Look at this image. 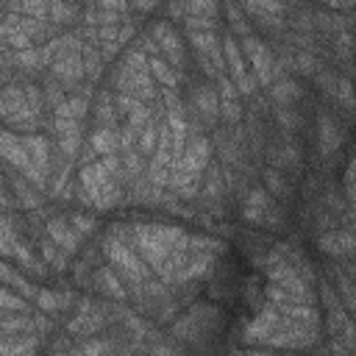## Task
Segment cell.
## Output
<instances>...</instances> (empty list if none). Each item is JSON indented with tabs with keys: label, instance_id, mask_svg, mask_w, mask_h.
<instances>
[{
	"label": "cell",
	"instance_id": "obj_1",
	"mask_svg": "<svg viewBox=\"0 0 356 356\" xmlns=\"http://www.w3.org/2000/svg\"><path fill=\"white\" fill-rule=\"evenodd\" d=\"M317 337H320L317 325H306L292 317H284L270 303L256 314V320L245 331V342L259 348H312Z\"/></svg>",
	"mask_w": 356,
	"mask_h": 356
},
{
	"label": "cell",
	"instance_id": "obj_2",
	"mask_svg": "<svg viewBox=\"0 0 356 356\" xmlns=\"http://www.w3.org/2000/svg\"><path fill=\"white\" fill-rule=\"evenodd\" d=\"M209 161H211V142H209V136L200 134L197 128H189V136H186V145H184L181 156L170 167L167 189H172L184 200L197 197Z\"/></svg>",
	"mask_w": 356,
	"mask_h": 356
},
{
	"label": "cell",
	"instance_id": "obj_3",
	"mask_svg": "<svg viewBox=\"0 0 356 356\" xmlns=\"http://www.w3.org/2000/svg\"><path fill=\"white\" fill-rule=\"evenodd\" d=\"M78 184H81V192L86 195V203H92L97 211H108L111 206H117L125 192V186L106 170L100 159H89L81 164Z\"/></svg>",
	"mask_w": 356,
	"mask_h": 356
},
{
	"label": "cell",
	"instance_id": "obj_4",
	"mask_svg": "<svg viewBox=\"0 0 356 356\" xmlns=\"http://www.w3.org/2000/svg\"><path fill=\"white\" fill-rule=\"evenodd\" d=\"M103 253H106V259L111 261V267L117 270V275L125 281L128 292L136 289V286H142L147 278H153V270L139 259V253L134 250V245L128 242V236H125L122 231L106 234V239H103Z\"/></svg>",
	"mask_w": 356,
	"mask_h": 356
},
{
	"label": "cell",
	"instance_id": "obj_5",
	"mask_svg": "<svg viewBox=\"0 0 356 356\" xmlns=\"http://www.w3.org/2000/svg\"><path fill=\"white\" fill-rule=\"evenodd\" d=\"M81 44H83V36L81 33H58V36L50 39L53 58H50L47 67H50V75L61 86H78L83 81V75H86Z\"/></svg>",
	"mask_w": 356,
	"mask_h": 356
},
{
	"label": "cell",
	"instance_id": "obj_6",
	"mask_svg": "<svg viewBox=\"0 0 356 356\" xmlns=\"http://www.w3.org/2000/svg\"><path fill=\"white\" fill-rule=\"evenodd\" d=\"M0 120H3L11 131L33 134V131L42 125V108L28 100L22 83H8V86H3V92H0Z\"/></svg>",
	"mask_w": 356,
	"mask_h": 356
},
{
	"label": "cell",
	"instance_id": "obj_7",
	"mask_svg": "<svg viewBox=\"0 0 356 356\" xmlns=\"http://www.w3.org/2000/svg\"><path fill=\"white\" fill-rule=\"evenodd\" d=\"M239 47H242V53H245V58H248V67H250L256 83L270 86V81L281 75V64L275 61V56L270 53V47H267L259 36H253V33L242 36Z\"/></svg>",
	"mask_w": 356,
	"mask_h": 356
},
{
	"label": "cell",
	"instance_id": "obj_8",
	"mask_svg": "<svg viewBox=\"0 0 356 356\" xmlns=\"http://www.w3.org/2000/svg\"><path fill=\"white\" fill-rule=\"evenodd\" d=\"M222 58H225V70L231 72L228 78L234 81L236 92L245 95V97H253L259 83H256V78H253V72L248 67V58H245V53H242V47H239V42H236L234 33H225L222 36Z\"/></svg>",
	"mask_w": 356,
	"mask_h": 356
},
{
	"label": "cell",
	"instance_id": "obj_9",
	"mask_svg": "<svg viewBox=\"0 0 356 356\" xmlns=\"http://www.w3.org/2000/svg\"><path fill=\"white\" fill-rule=\"evenodd\" d=\"M0 161H6L8 167H14L17 172H22L39 192L47 186V181L33 170V164H31V159H28V153H25V147H22V139H19V134H14L11 128H3L0 125Z\"/></svg>",
	"mask_w": 356,
	"mask_h": 356
},
{
	"label": "cell",
	"instance_id": "obj_10",
	"mask_svg": "<svg viewBox=\"0 0 356 356\" xmlns=\"http://www.w3.org/2000/svg\"><path fill=\"white\" fill-rule=\"evenodd\" d=\"M242 217H245L248 222H253V225H264V228H281V225H284V217H281L278 206L273 203L270 192H264L261 186H253V189L248 192Z\"/></svg>",
	"mask_w": 356,
	"mask_h": 356
},
{
	"label": "cell",
	"instance_id": "obj_11",
	"mask_svg": "<svg viewBox=\"0 0 356 356\" xmlns=\"http://www.w3.org/2000/svg\"><path fill=\"white\" fill-rule=\"evenodd\" d=\"M117 92L134 95L145 103H159V86L150 75V70H131L125 64H120L117 70Z\"/></svg>",
	"mask_w": 356,
	"mask_h": 356
},
{
	"label": "cell",
	"instance_id": "obj_12",
	"mask_svg": "<svg viewBox=\"0 0 356 356\" xmlns=\"http://www.w3.org/2000/svg\"><path fill=\"white\" fill-rule=\"evenodd\" d=\"M106 325H108V314L103 312V306H95L92 300H81V309L67 323V331L72 337H92L100 334Z\"/></svg>",
	"mask_w": 356,
	"mask_h": 356
},
{
	"label": "cell",
	"instance_id": "obj_13",
	"mask_svg": "<svg viewBox=\"0 0 356 356\" xmlns=\"http://www.w3.org/2000/svg\"><path fill=\"white\" fill-rule=\"evenodd\" d=\"M150 36L159 44V56H164V61H170L175 70H181L186 56H184V42H181L178 31L170 22H156L150 28Z\"/></svg>",
	"mask_w": 356,
	"mask_h": 356
},
{
	"label": "cell",
	"instance_id": "obj_14",
	"mask_svg": "<svg viewBox=\"0 0 356 356\" xmlns=\"http://www.w3.org/2000/svg\"><path fill=\"white\" fill-rule=\"evenodd\" d=\"M53 131H56V139H58V147H61V159L72 161L78 156V147H81V120L53 117Z\"/></svg>",
	"mask_w": 356,
	"mask_h": 356
},
{
	"label": "cell",
	"instance_id": "obj_15",
	"mask_svg": "<svg viewBox=\"0 0 356 356\" xmlns=\"http://www.w3.org/2000/svg\"><path fill=\"white\" fill-rule=\"evenodd\" d=\"M22 147L33 164V170L47 181L50 178V170H53V156H50V142L42 136V134H22Z\"/></svg>",
	"mask_w": 356,
	"mask_h": 356
},
{
	"label": "cell",
	"instance_id": "obj_16",
	"mask_svg": "<svg viewBox=\"0 0 356 356\" xmlns=\"http://www.w3.org/2000/svg\"><path fill=\"white\" fill-rule=\"evenodd\" d=\"M245 11H250L256 19H261V25L270 28H281L286 22V11L289 6L284 0H239Z\"/></svg>",
	"mask_w": 356,
	"mask_h": 356
},
{
	"label": "cell",
	"instance_id": "obj_17",
	"mask_svg": "<svg viewBox=\"0 0 356 356\" xmlns=\"http://www.w3.org/2000/svg\"><path fill=\"white\" fill-rule=\"evenodd\" d=\"M47 236H50L67 256L78 253V250H81V239H83L64 217H50V220H47Z\"/></svg>",
	"mask_w": 356,
	"mask_h": 356
},
{
	"label": "cell",
	"instance_id": "obj_18",
	"mask_svg": "<svg viewBox=\"0 0 356 356\" xmlns=\"http://www.w3.org/2000/svg\"><path fill=\"white\" fill-rule=\"evenodd\" d=\"M92 281H95V289H100L108 300H117V303H125L128 300V286H125V281L117 275V270L111 264L97 267Z\"/></svg>",
	"mask_w": 356,
	"mask_h": 356
},
{
	"label": "cell",
	"instance_id": "obj_19",
	"mask_svg": "<svg viewBox=\"0 0 356 356\" xmlns=\"http://www.w3.org/2000/svg\"><path fill=\"white\" fill-rule=\"evenodd\" d=\"M0 42L8 44L11 50H25L33 47V42L28 39V33L19 25V14L17 11H6V17L0 19Z\"/></svg>",
	"mask_w": 356,
	"mask_h": 356
},
{
	"label": "cell",
	"instance_id": "obj_20",
	"mask_svg": "<svg viewBox=\"0 0 356 356\" xmlns=\"http://www.w3.org/2000/svg\"><path fill=\"white\" fill-rule=\"evenodd\" d=\"M195 114L197 120H203L206 125H214L217 117H220V97H217V89L214 86H197L195 95Z\"/></svg>",
	"mask_w": 356,
	"mask_h": 356
},
{
	"label": "cell",
	"instance_id": "obj_21",
	"mask_svg": "<svg viewBox=\"0 0 356 356\" xmlns=\"http://www.w3.org/2000/svg\"><path fill=\"white\" fill-rule=\"evenodd\" d=\"M89 150L97 156H108L120 150V125H95Z\"/></svg>",
	"mask_w": 356,
	"mask_h": 356
},
{
	"label": "cell",
	"instance_id": "obj_22",
	"mask_svg": "<svg viewBox=\"0 0 356 356\" xmlns=\"http://www.w3.org/2000/svg\"><path fill=\"white\" fill-rule=\"evenodd\" d=\"M320 250L323 253H331V256H350L353 253V234L350 231H328V234H320Z\"/></svg>",
	"mask_w": 356,
	"mask_h": 356
},
{
	"label": "cell",
	"instance_id": "obj_23",
	"mask_svg": "<svg viewBox=\"0 0 356 356\" xmlns=\"http://www.w3.org/2000/svg\"><path fill=\"white\" fill-rule=\"evenodd\" d=\"M206 317H214V312H211V309H206V306H195L186 317H181V320L172 325V334H175V337L203 334V331H206V325H203V320H206Z\"/></svg>",
	"mask_w": 356,
	"mask_h": 356
},
{
	"label": "cell",
	"instance_id": "obj_24",
	"mask_svg": "<svg viewBox=\"0 0 356 356\" xmlns=\"http://www.w3.org/2000/svg\"><path fill=\"white\" fill-rule=\"evenodd\" d=\"M147 70H150L153 81L161 83V86L175 89V86L181 83V70H175V67H172L170 61H164L161 56H147Z\"/></svg>",
	"mask_w": 356,
	"mask_h": 356
},
{
	"label": "cell",
	"instance_id": "obj_25",
	"mask_svg": "<svg viewBox=\"0 0 356 356\" xmlns=\"http://www.w3.org/2000/svg\"><path fill=\"white\" fill-rule=\"evenodd\" d=\"M300 95H303V92H300L298 81H292L289 75H278V78L270 81V97H273L278 106H292Z\"/></svg>",
	"mask_w": 356,
	"mask_h": 356
},
{
	"label": "cell",
	"instance_id": "obj_26",
	"mask_svg": "<svg viewBox=\"0 0 356 356\" xmlns=\"http://www.w3.org/2000/svg\"><path fill=\"white\" fill-rule=\"evenodd\" d=\"M33 303L44 312V314H56L61 309H67L70 303H75V292H53V289H39Z\"/></svg>",
	"mask_w": 356,
	"mask_h": 356
},
{
	"label": "cell",
	"instance_id": "obj_27",
	"mask_svg": "<svg viewBox=\"0 0 356 356\" xmlns=\"http://www.w3.org/2000/svg\"><path fill=\"white\" fill-rule=\"evenodd\" d=\"M8 184H11V192H14V197H17V206H22V209H39V189L28 181V178H22V175H11L8 178Z\"/></svg>",
	"mask_w": 356,
	"mask_h": 356
},
{
	"label": "cell",
	"instance_id": "obj_28",
	"mask_svg": "<svg viewBox=\"0 0 356 356\" xmlns=\"http://www.w3.org/2000/svg\"><path fill=\"white\" fill-rule=\"evenodd\" d=\"M0 281L3 284H8L11 289H17L22 298H28V300H33L36 298V292H39V286H33L28 278H25V273H17L11 264H6V261H0Z\"/></svg>",
	"mask_w": 356,
	"mask_h": 356
},
{
	"label": "cell",
	"instance_id": "obj_29",
	"mask_svg": "<svg viewBox=\"0 0 356 356\" xmlns=\"http://www.w3.org/2000/svg\"><path fill=\"white\" fill-rule=\"evenodd\" d=\"M39 348V334H17V337H0V353H33Z\"/></svg>",
	"mask_w": 356,
	"mask_h": 356
},
{
	"label": "cell",
	"instance_id": "obj_30",
	"mask_svg": "<svg viewBox=\"0 0 356 356\" xmlns=\"http://www.w3.org/2000/svg\"><path fill=\"white\" fill-rule=\"evenodd\" d=\"M17 222L14 214H3L0 211V256L14 259V248H17Z\"/></svg>",
	"mask_w": 356,
	"mask_h": 356
},
{
	"label": "cell",
	"instance_id": "obj_31",
	"mask_svg": "<svg viewBox=\"0 0 356 356\" xmlns=\"http://www.w3.org/2000/svg\"><path fill=\"white\" fill-rule=\"evenodd\" d=\"M81 17V8L75 6V0H50V11L47 19L56 25H70Z\"/></svg>",
	"mask_w": 356,
	"mask_h": 356
},
{
	"label": "cell",
	"instance_id": "obj_32",
	"mask_svg": "<svg viewBox=\"0 0 356 356\" xmlns=\"http://www.w3.org/2000/svg\"><path fill=\"white\" fill-rule=\"evenodd\" d=\"M81 56H83V70H86L89 81H97L100 72H103V56H100V47L92 44V42H83V44H81Z\"/></svg>",
	"mask_w": 356,
	"mask_h": 356
},
{
	"label": "cell",
	"instance_id": "obj_33",
	"mask_svg": "<svg viewBox=\"0 0 356 356\" xmlns=\"http://www.w3.org/2000/svg\"><path fill=\"white\" fill-rule=\"evenodd\" d=\"M156 136H159V120H156V114L139 128V134H136V150L147 159L150 153H153V147H156Z\"/></svg>",
	"mask_w": 356,
	"mask_h": 356
},
{
	"label": "cell",
	"instance_id": "obj_34",
	"mask_svg": "<svg viewBox=\"0 0 356 356\" xmlns=\"http://www.w3.org/2000/svg\"><path fill=\"white\" fill-rule=\"evenodd\" d=\"M95 125H117V106L111 92H100V100L95 108Z\"/></svg>",
	"mask_w": 356,
	"mask_h": 356
},
{
	"label": "cell",
	"instance_id": "obj_35",
	"mask_svg": "<svg viewBox=\"0 0 356 356\" xmlns=\"http://www.w3.org/2000/svg\"><path fill=\"white\" fill-rule=\"evenodd\" d=\"M339 145V128L334 125V120L328 114H320V150L331 153Z\"/></svg>",
	"mask_w": 356,
	"mask_h": 356
},
{
	"label": "cell",
	"instance_id": "obj_36",
	"mask_svg": "<svg viewBox=\"0 0 356 356\" xmlns=\"http://www.w3.org/2000/svg\"><path fill=\"white\" fill-rule=\"evenodd\" d=\"M14 259H17V264L28 273V275H44V267L36 261V256L28 250V245L22 242V239H17V248H14Z\"/></svg>",
	"mask_w": 356,
	"mask_h": 356
},
{
	"label": "cell",
	"instance_id": "obj_37",
	"mask_svg": "<svg viewBox=\"0 0 356 356\" xmlns=\"http://www.w3.org/2000/svg\"><path fill=\"white\" fill-rule=\"evenodd\" d=\"M0 312H31V306H28V298L14 295L11 286L0 281Z\"/></svg>",
	"mask_w": 356,
	"mask_h": 356
},
{
	"label": "cell",
	"instance_id": "obj_38",
	"mask_svg": "<svg viewBox=\"0 0 356 356\" xmlns=\"http://www.w3.org/2000/svg\"><path fill=\"white\" fill-rule=\"evenodd\" d=\"M186 14L217 19V0H184V17Z\"/></svg>",
	"mask_w": 356,
	"mask_h": 356
},
{
	"label": "cell",
	"instance_id": "obj_39",
	"mask_svg": "<svg viewBox=\"0 0 356 356\" xmlns=\"http://www.w3.org/2000/svg\"><path fill=\"white\" fill-rule=\"evenodd\" d=\"M39 248H42V256H44L56 270H67V253H64L53 239H47V242L42 239V245H39Z\"/></svg>",
	"mask_w": 356,
	"mask_h": 356
},
{
	"label": "cell",
	"instance_id": "obj_40",
	"mask_svg": "<svg viewBox=\"0 0 356 356\" xmlns=\"http://www.w3.org/2000/svg\"><path fill=\"white\" fill-rule=\"evenodd\" d=\"M225 8H228V19L234 22V31H236L239 36H248V33H250V25H248L245 14L239 11V3H236V0H225Z\"/></svg>",
	"mask_w": 356,
	"mask_h": 356
},
{
	"label": "cell",
	"instance_id": "obj_41",
	"mask_svg": "<svg viewBox=\"0 0 356 356\" xmlns=\"http://www.w3.org/2000/svg\"><path fill=\"white\" fill-rule=\"evenodd\" d=\"M264 181H267V186H270L278 197H286V195H289V184H284V175H281L275 167L264 170Z\"/></svg>",
	"mask_w": 356,
	"mask_h": 356
},
{
	"label": "cell",
	"instance_id": "obj_42",
	"mask_svg": "<svg viewBox=\"0 0 356 356\" xmlns=\"http://www.w3.org/2000/svg\"><path fill=\"white\" fill-rule=\"evenodd\" d=\"M214 81H217V97H220V100H239V92H236L234 81H231L225 72H222V75H217Z\"/></svg>",
	"mask_w": 356,
	"mask_h": 356
},
{
	"label": "cell",
	"instance_id": "obj_43",
	"mask_svg": "<svg viewBox=\"0 0 356 356\" xmlns=\"http://www.w3.org/2000/svg\"><path fill=\"white\" fill-rule=\"evenodd\" d=\"M220 117H222L225 122L236 125V122L242 120V106H239V100H220Z\"/></svg>",
	"mask_w": 356,
	"mask_h": 356
},
{
	"label": "cell",
	"instance_id": "obj_44",
	"mask_svg": "<svg viewBox=\"0 0 356 356\" xmlns=\"http://www.w3.org/2000/svg\"><path fill=\"white\" fill-rule=\"evenodd\" d=\"M70 225H72L81 236H86V234L95 231V217H89V214H83V211H72V214H70Z\"/></svg>",
	"mask_w": 356,
	"mask_h": 356
},
{
	"label": "cell",
	"instance_id": "obj_45",
	"mask_svg": "<svg viewBox=\"0 0 356 356\" xmlns=\"http://www.w3.org/2000/svg\"><path fill=\"white\" fill-rule=\"evenodd\" d=\"M78 350H81V353H111L114 345H111L108 339H92V342L78 345Z\"/></svg>",
	"mask_w": 356,
	"mask_h": 356
},
{
	"label": "cell",
	"instance_id": "obj_46",
	"mask_svg": "<svg viewBox=\"0 0 356 356\" xmlns=\"http://www.w3.org/2000/svg\"><path fill=\"white\" fill-rule=\"evenodd\" d=\"M136 47H139V50H142L145 56H159V44L153 42V36H150V33H142V36H139V44H136Z\"/></svg>",
	"mask_w": 356,
	"mask_h": 356
},
{
	"label": "cell",
	"instance_id": "obj_47",
	"mask_svg": "<svg viewBox=\"0 0 356 356\" xmlns=\"http://www.w3.org/2000/svg\"><path fill=\"white\" fill-rule=\"evenodd\" d=\"M278 120H281L284 125H289V128H298V125H300V117H298L289 106H281V108H278Z\"/></svg>",
	"mask_w": 356,
	"mask_h": 356
},
{
	"label": "cell",
	"instance_id": "obj_48",
	"mask_svg": "<svg viewBox=\"0 0 356 356\" xmlns=\"http://www.w3.org/2000/svg\"><path fill=\"white\" fill-rule=\"evenodd\" d=\"M100 8H111V11H120V14H128L131 11V3L128 0H95Z\"/></svg>",
	"mask_w": 356,
	"mask_h": 356
},
{
	"label": "cell",
	"instance_id": "obj_49",
	"mask_svg": "<svg viewBox=\"0 0 356 356\" xmlns=\"http://www.w3.org/2000/svg\"><path fill=\"white\" fill-rule=\"evenodd\" d=\"M334 95H339V97L345 100V106H348V108L353 106V95H350V81H348V78H342V81H339V89H334Z\"/></svg>",
	"mask_w": 356,
	"mask_h": 356
},
{
	"label": "cell",
	"instance_id": "obj_50",
	"mask_svg": "<svg viewBox=\"0 0 356 356\" xmlns=\"http://www.w3.org/2000/svg\"><path fill=\"white\" fill-rule=\"evenodd\" d=\"M33 323H36V334H47V331H53V323L44 317V312H33Z\"/></svg>",
	"mask_w": 356,
	"mask_h": 356
},
{
	"label": "cell",
	"instance_id": "obj_51",
	"mask_svg": "<svg viewBox=\"0 0 356 356\" xmlns=\"http://www.w3.org/2000/svg\"><path fill=\"white\" fill-rule=\"evenodd\" d=\"M0 209H3V211H6V209H14V197H11V192L6 189L3 178H0Z\"/></svg>",
	"mask_w": 356,
	"mask_h": 356
},
{
	"label": "cell",
	"instance_id": "obj_52",
	"mask_svg": "<svg viewBox=\"0 0 356 356\" xmlns=\"http://www.w3.org/2000/svg\"><path fill=\"white\" fill-rule=\"evenodd\" d=\"M128 3H131L134 8H139V11H150V8H153L159 0H128Z\"/></svg>",
	"mask_w": 356,
	"mask_h": 356
},
{
	"label": "cell",
	"instance_id": "obj_53",
	"mask_svg": "<svg viewBox=\"0 0 356 356\" xmlns=\"http://www.w3.org/2000/svg\"><path fill=\"white\" fill-rule=\"evenodd\" d=\"M284 3H286V6H289V3H295V0H284Z\"/></svg>",
	"mask_w": 356,
	"mask_h": 356
}]
</instances>
